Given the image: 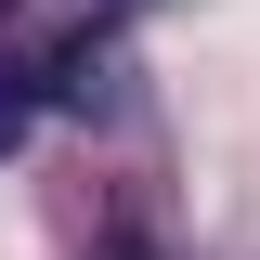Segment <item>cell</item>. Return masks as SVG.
Segmentation results:
<instances>
[{
	"label": "cell",
	"instance_id": "1",
	"mask_svg": "<svg viewBox=\"0 0 260 260\" xmlns=\"http://www.w3.org/2000/svg\"><path fill=\"white\" fill-rule=\"evenodd\" d=\"M91 260H156V234H143V221H117V234H104Z\"/></svg>",
	"mask_w": 260,
	"mask_h": 260
},
{
	"label": "cell",
	"instance_id": "2",
	"mask_svg": "<svg viewBox=\"0 0 260 260\" xmlns=\"http://www.w3.org/2000/svg\"><path fill=\"white\" fill-rule=\"evenodd\" d=\"M0 143H26V91H0Z\"/></svg>",
	"mask_w": 260,
	"mask_h": 260
}]
</instances>
